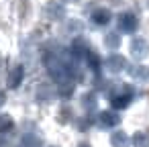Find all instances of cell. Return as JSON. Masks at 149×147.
<instances>
[{
	"label": "cell",
	"mask_w": 149,
	"mask_h": 147,
	"mask_svg": "<svg viewBox=\"0 0 149 147\" xmlns=\"http://www.w3.org/2000/svg\"><path fill=\"white\" fill-rule=\"evenodd\" d=\"M43 15L49 21H63L65 19V8H63V4L55 2V0H49L43 8Z\"/></svg>",
	"instance_id": "obj_1"
},
{
	"label": "cell",
	"mask_w": 149,
	"mask_h": 147,
	"mask_svg": "<svg viewBox=\"0 0 149 147\" xmlns=\"http://www.w3.org/2000/svg\"><path fill=\"white\" fill-rule=\"evenodd\" d=\"M129 49H131V55H133L135 59H145V57L149 55V43H147L143 37H135V39L131 41Z\"/></svg>",
	"instance_id": "obj_2"
},
{
	"label": "cell",
	"mask_w": 149,
	"mask_h": 147,
	"mask_svg": "<svg viewBox=\"0 0 149 147\" xmlns=\"http://www.w3.org/2000/svg\"><path fill=\"white\" fill-rule=\"evenodd\" d=\"M116 21H118V29L125 31V33H135L137 27H139V21L133 13H123Z\"/></svg>",
	"instance_id": "obj_3"
},
{
	"label": "cell",
	"mask_w": 149,
	"mask_h": 147,
	"mask_svg": "<svg viewBox=\"0 0 149 147\" xmlns=\"http://www.w3.org/2000/svg\"><path fill=\"white\" fill-rule=\"evenodd\" d=\"M123 90H125V94H112V100H110L112 108H118V110H120V108H127L129 102L133 100V88L125 86Z\"/></svg>",
	"instance_id": "obj_4"
},
{
	"label": "cell",
	"mask_w": 149,
	"mask_h": 147,
	"mask_svg": "<svg viewBox=\"0 0 149 147\" xmlns=\"http://www.w3.org/2000/svg\"><path fill=\"white\" fill-rule=\"evenodd\" d=\"M104 65H106L108 72H114V74H116V72H123V70L127 68V59H125L123 55H118V53H112V55L106 57Z\"/></svg>",
	"instance_id": "obj_5"
},
{
	"label": "cell",
	"mask_w": 149,
	"mask_h": 147,
	"mask_svg": "<svg viewBox=\"0 0 149 147\" xmlns=\"http://www.w3.org/2000/svg\"><path fill=\"white\" fill-rule=\"evenodd\" d=\"M23 80H25V70H23V65H15L10 72H8V78H6V84H8V88H19L21 84H23Z\"/></svg>",
	"instance_id": "obj_6"
},
{
	"label": "cell",
	"mask_w": 149,
	"mask_h": 147,
	"mask_svg": "<svg viewBox=\"0 0 149 147\" xmlns=\"http://www.w3.org/2000/svg\"><path fill=\"white\" fill-rule=\"evenodd\" d=\"M51 98H53L51 86L45 84V82H41V84L35 88V100H37L39 104H47V102H51Z\"/></svg>",
	"instance_id": "obj_7"
},
{
	"label": "cell",
	"mask_w": 149,
	"mask_h": 147,
	"mask_svg": "<svg viewBox=\"0 0 149 147\" xmlns=\"http://www.w3.org/2000/svg\"><path fill=\"white\" fill-rule=\"evenodd\" d=\"M96 123H98V127H102V129H110V127H114V125L118 123V116H116L114 112H110V110H104V112L98 114Z\"/></svg>",
	"instance_id": "obj_8"
},
{
	"label": "cell",
	"mask_w": 149,
	"mask_h": 147,
	"mask_svg": "<svg viewBox=\"0 0 149 147\" xmlns=\"http://www.w3.org/2000/svg\"><path fill=\"white\" fill-rule=\"evenodd\" d=\"M70 51H72V55H74L76 59H84V57L90 53V47H88V43H86L84 39H76Z\"/></svg>",
	"instance_id": "obj_9"
},
{
	"label": "cell",
	"mask_w": 149,
	"mask_h": 147,
	"mask_svg": "<svg viewBox=\"0 0 149 147\" xmlns=\"http://www.w3.org/2000/svg\"><path fill=\"white\" fill-rule=\"evenodd\" d=\"M110 145H112V147H129V145H131V139H129V135H127L125 131L116 129V131L110 135Z\"/></svg>",
	"instance_id": "obj_10"
},
{
	"label": "cell",
	"mask_w": 149,
	"mask_h": 147,
	"mask_svg": "<svg viewBox=\"0 0 149 147\" xmlns=\"http://www.w3.org/2000/svg\"><path fill=\"white\" fill-rule=\"evenodd\" d=\"M92 23H94L96 27H106V25L110 23V10H106V8L94 10V13H92Z\"/></svg>",
	"instance_id": "obj_11"
},
{
	"label": "cell",
	"mask_w": 149,
	"mask_h": 147,
	"mask_svg": "<svg viewBox=\"0 0 149 147\" xmlns=\"http://www.w3.org/2000/svg\"><path fill=\"white\" fill-rule=\"evenodd\" d=\"M41 145H43V141L35 131V133H23V139H21L19 147H41Z\"/></svg>",
	"instance_id": "obj_12"
},
{
	"label": "cell",
	"mask_w": 149,
	"mask_h": 147,
	"mask_svg": "<svg viewBox=\"0 0 149 147\" xmlns=\"http://www.w3.org/2000/svg\"><path fill=\"white\" fill-rule=\"evenodd\" d=\"M13 131H15V125H13L10 116H8V114H2V116H0V139L10 137Z\"/></svg>",
	"instance_id": "obj_13"
},
{
	"label": "cell",
	"mask_w": 149,
	"mask_h": 147,
	"mask_svg": "<svg viewBox=\"0 0 149 147\" xmlns=\"http://www.w3.org/2000/svg\"><path fill=\"white\" fill-rule=\"evenodd\" d=\"M57 92H59V96L61 98H70L72 94H74V90H76V84H74V80L72 78H68V80H61V82H57Z\"/></svg>",
	"instance_id": "obj_14"
},
{
	"label": "cell",
	"mask_w": 149,
	"mask_h": 147,
	"mask_svg": "<svg viewBox=\"0 0 149 147\" xmlns=\"http://www.w3.org/2000/svg\"><path fill=\"white\" fill-rule=\"evenodd\" d=\"M80 104H82V108H84V110H88V112H92V110H96V106H98V100H96V94H94V92H88V94H82V98H80Z\"/></svg>",
	"instance_id": "obj_15"
},
{
	"label": "cell",
	"mask_w": 149,
	"mask_h": 147,
	"mask_svg": "<svg viewBox=\"0 0 149 147\" xmlns=\"http://www.w3.org/2000/svg\"><path fill=\"white\" fill-rule=\"evenodd\" d=\"M129 76L137 82H145L149 78V72H147L145 65H133V68H129Z\"/></svg>",
	"instance_id": "obj_16"
},
{
	"label": "cell",
	"mask_w": 149,
	"mask_h": 147,
	"mask_svg": "<svg viewBox=\"0 0 149 147\" xmlns=\"http://www.w3.org/2000/svg\"><path fill=\"white\" fill-rule=\"evenodd\" d=\"M104 45L108 47V49H118L120 47V35L116 33V31H110V33H106L104 35Z\"/></svg>",
	"instance_id": "obj_17"
},
{
	"label": "cell",
	"mask_w": 149,
	"mask_h": 147,
	"mask_svg": "<svg viewBox=\"0 0 149 147\" xmlns=\"http://www.w3.org/2000/svg\"><path fill=\"white\" fill-rule=\"evenodd\" d=\"M133 147H149V133L139 131L133 135Z\"/></svg>",
	"instance_id": "obj_18"
},
{
	"label": "cell",
	"mask_w": 149,
	"mask_h": 147,
	"mask_svg": "<svg viewBox=\"0 0 149 147\" xmlns=\"http://www.w3.org/2000/svg\"><path fill=\"white\" fill-rule=\"evenodd\" d=\"M72 116H74V112H72V108H70V106H61V108L57 110V123H61V125L70 123V121H72Z\"/></svg>",
	"instance_id": "obj_19"
},
{
	"label": "cell",
	"mask_w": 149,
	"mask_h": 147,
	"mask_svg": "<svg viewBox=\"0 0 149 147\" xmlns=\"http://www.w3.org/2000/svg\"><path fill=\"white\" fill-rule=\"evenodd\" d=\"M86 61H88V65H90V70H94V72H98V68H100V59H98V55L94 53V51H90L86 57H84Z\"/></svg>",
	"instance_id": "obj_20"
},
{
	"label": "cell",
	"mask_w": 149,
	"mask_h": 147,
	"mask_svg": "<svg viewBox=\"0 0 149 147\" xmlns=\"http://www.w3.org/2000/svg\"><path fill=\"white\" fill-rule=\"evenodd\" d=\"M88 127H90V121H88V118H82V121L78 123V129H80V131H88Z\"/></svg>",
	"instance_id": "obj_21"
},
{
	"label": "cell",
	"mask_w": 149,
	"mask_h": 147,
	"mask_svg": "<svg viewBox=\"0 0 149 147\" xmlns=\"http://www.w3.org/2000/svg\"><path fill=\"white\" fill-rule=\"evenodd\" d=\"M4 102H6V94H4V92H0V106H2Z\"/></svg>",
	"instance_id": "obj_22"
},
{
	"label": "cell",
	"mask_w": 149,
	"mask_h": 147,
	"mask_svg": "<svg viewBox=\"0 0 149 147\" xmlns=\"http://www.w3.org/2000/svg\"><path fill=\"white\" fill-rule=\"evenodd\" d=\"M78 147H92V145H90V143H80Z\"/></svg>",
	"instance_id": "obj_23"
},
{
	"label": "cell",
	"mask_w": 149,
	"mask_h": 147,
	"mask_svg": "<svg viewBox=\"0 0 149 147\" xmlns=\"http://www.w3.org/2000/svg\"><path fill=\"white\" fill-rule=\"evenodd\" d=\"M63 2H78V0H63Z\"/></svg>",
	"instance_id": "obj_24"
},
{
	"label": "cell",
	"mask_w": 149,
	"mask_h": 147,
	"mask_svg": "<svg viewBox=\"0 0 149 147\" xmlns=\"http://www.w3.org/2000/svg\"><path fill=\"white\" fill-rule=\"evenodd\" d=\"M147 6H149V0H147Z\"/></svg>",
	"instance_id": "obj_25"
}]
</instances>
